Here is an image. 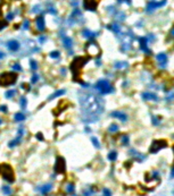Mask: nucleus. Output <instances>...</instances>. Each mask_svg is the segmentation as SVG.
<instances>
[{
    "mask_svg": "<svg viewBox=\"0 0 174 196\" xmlns=\"http://www.w3.org/2000/svg\"><path fill=\"white\" fill-rule=\"evenodd\" d=\"M7 47L10 51H13V52H16L18 49H19V43H18L16 40H12V41H9L8 44H7Z\"/></svg>",
    "mask_w": 174,
    "mask_h": 196,
    "instance_id": "4468645a",
    "label": "nucleus"
},
{
    "mask_svg": "<svg viewBox=\"0 0 174 196\" xmlns=\"http://www.w3.org/2000/svg\"><path fill=\"white\" fill-rule=\"evenodd\" d=\"M115 68H117V69H122V68H125L127 67V62L125 61H117V62H115Z\"/></svg>",
    "mask_w": 174,
    "mask_h": 196,
    "instance_id": "5701e85b",
    "label": "nucleus"
},
{
    "mask_svg": "<svg viewBox=\"0 0 174 196\" xmlns=\"http://www.w3.org/2000/svg\"><path fill=\"white\" fill-rule=\"evenodd\" d=\"M174 177V169H173V171H172V174H171V178H173Z\"/></svg>",
    "mask_w": 174,
    "mask_h": 196,
    "instance_id": "8fccbe9b",
    "label": "nucleus"
},
{
    "mask_svg": "<svg viewBox=\"0 0 174 196\" xmlns=\"http://www.w3.org/2000/svg\"><path fill=\"white\" fill-rule=\"evenodd\" d=\"M171 34H172V36H174V27L171 30Z\"/></svg>",
    "mask_w": 174,
    "mask_h": 196,
    "instance_id": "09e8293b",
    "label": "nucleus"
},
{
    "mask_svg": "<svg viewBox=\"0 0 174 196\" xmlns=\"http://www.w3.org/2000/svg\"><path fill=\"white\" fill-rule=\"evenodd\" d=\"M173 193H174V191H173Z\"/></svg>",
    "mask_w": 174,
    "mask_h": 196,
    "instance_id": "3c124183",
    "label": "nucleus"
},
{
    "mask_svg": "<svg viewBox=\"0 0 174 196\" xmlns=\"http://www.w3.org/2000/svg\"><path fill=\"white\" fill-rule=\"evenodd\" d=\"M65 93H66V91H65V90H59V91L55 92L54 94H51V95L49 96V98H48V101L54 100V99H56V98H58V96L63 95V94H65Z\"/></svg>",
    "mask_w": 174,
    "mask_h": 196,
    "instance_id": "412c9836",
    "label": "nucleus"
},
{
    "mask_svg": "<svg viewBox=\"0 0 174 196\" xmlns=\"http://www.w3.org/2000/svg\"><path fill=\"white\" fill-rule=\"evenodd\" d=\"M142 99H144V100H155V101L158 100V98H157L156 94L148 93V92H146V93H144V94H142Z\"/></svg>",
    "mask_w": 174,
    "mask_h": 196,
    "instance_id": "a211bd4d",
    "label": "nucleus"
},
{
    "mask_svg": "<svg viewBox=\"0 0 174 196\" xmlns=\"http://www.w3.org/2000/svg\"><path fill=\"white\" fill-rule=\"evenodd\" d=\"M1 189H2V193H4V194H6V195H10V194L13 193L12 188L9 187V186H6V185H5V186H2V188H1Z\"/></svg>",
    "mask_w": 174,
    "mask_h": 196,
    "instance_id": "cd10ccee",
    "label": "nucleus"
},
{
    "mask_svg": "<svg viewBox=\"0 0 174 196\" xmlns=\"http://www.w3.org/2000/svg\"><path fill=\"white\" fill-rule=\"evenodd\" d=\"M96 35H97L96 33H93V32H91V31H89V30H84V31H83V36H84V38H87V39H93Z\"/></svg>",
    "mask_w": 174,
    "mask_h": 196,
    "instance_id": "4be33fe9",
    "label": "nucleus"
},
{
    "mask_svg": "<svg viewBox=\"0 0 174 196\" xmlns=\"http://www.w3.org/2000/svg\"><path fill=\"white\" fill-rule=\"evenodd\" d=\"M30 67H31V69L33 70V71H35V70L38 69V62H36L34 59H31L30 60Z\"/></svg>",
    "mask_w": 174,
    "mask_h": 196,
    "instance_id": "c85d7f7f",
    "label": "nucleus"
},
{
    "mask_svg": "<svg viewBox=\"0 0 174 196\" xmlns=\"http://www.w3.org/2000/svg\"><path fill=\"white\" fill-rule=\"evenodd\" d=\"M156 59H157V61L159 62L161 67H164V66L166 65V62H167V56H166L165 53H163V52L158 53L157 57H156Z\"/></svg>",
    "mask_w": 174,
    "mask_h": 196,
    "instance_id": "ddd939ff",
    "label": "nucleus"
},
{
    "mask_svg": "<svg viewBox=\"0 0 174 196\" xmlns=\"http://www.w3.org/2000/svg\"><path fill=\"white\" fill-rule=\"evenodd\" d=\"M147 41H148V40L146 39V38H141V39L139 40L140 48H141V50H144V51H146V52H149L148 48H147Z\"/></svg>",
    "mask_w": 174,
    "mask_h": 196,
    "instance_id": "6ab92c4d",
    "label": "nucleus"
},
{
    "mask_svg": "<svg viewBox=\"0 0 174 196\" xmlns=\"http://www.w3.org/2000/svg\"><path fill=\"white\" fill-rule=\"evenodd\" d=\"M29 25H30L29 21H25V22H24V24H23V28H24V30H27V28H29Z\"/></svg>",
    "mask_w": 174,
    "mask_h": 196,
    "instance_id": "ea45409f",
    "label": "nucleus"
},
{
    "mask_svg": "<svg viewBox=\"0 0 174 196\" xmlns=\"http://www.w3.org/2000/svg\"><path fill=\"white\" fill-rule=\"evenodd\" d=\"M63 42H64V47H65L66 49H68V50L72 49V47H73V42H72V39H71V38H68V36H64V38H63Z\"/></svg>",
    "mask_w": 174,
    "mask_h": 196,
    "instance_id": "dca6fc26",
    "label": "nucleus"
},
{
    "mask_svg": "<svg viewBox=\"0 0 174 196\" xmlns=\"http://www.w3.org/2000/svg\"><path fill=\"white\" fill-rule=\"evenodd\" d=\"M21 142H22V135H19V134H18V136L16 137V138H15V140H13V141H10V142H9L8 146H9L10 148H12V147H15V146H16V145H18V144L21 143Z\"/></svg>",
    "mask_w": 174,
    "mask_h": 196,
    "instance_id": "f3484780",
    "label": "nucleus"
},
{
    "mask_svg": "<svg viewBox=\"0 0 174 196\" xmlns=\"http://www.w3.org/2000/svg\"><path fill=\"white\" fill-rule=\"evenodd\" d=\"M66 169L65 160L61 157H58L56 159V163H55V172L56 174H64Z\"/></svg>",
    "mask_w": 174,
    "mask_h": 196,
    "instance_id": "0eeeda50",
    "label": "nucleus"
},
{
    "mask_svg": "<svg viewBox=\"0 0 174 196\" xmlns=\"http://www.w3.org/2000/svg\"><path fill=\"white\" fill-rule=\"evenodd\" d=\"M152 122H154V125H158V124H159V121L157 120L156 117H152Z\"/></svg>",
    "mask_w": 174,
    "mask_h": 196,
    "instance_id": "c03bdc74",
    "label": "nucleus"
},
{
    "mask_svg": "<svg viewBox=\"0 0 174 196\" xmlns=\"http://www.w3.org/2000/svg\"><path fill=\"white\" fill-rule=\"evenodd\" d=\"M29 87H30V85H29V84H25V83L21 84V88H23V90H26V91H30L31 88H29Z\"/></svg>",
    "mask_w": 174,
    "mask_h": 196,
    "instance_id": "58836bf2",
    "label": "nucleus"
},
{
    "mask_svg": "<svg viewBox=\"0 0 174 196\" xmlns=\"http://www.w3.org/2000/svg\"><path fill=\"white\" fill-rule=\"evenodd\" d=\"M75 191V185L73 183H67L65 186V192L67 194H73Z\"/></svg>",
    "mask_w": 174,
    "mask_h": 196,
    "instance_id": "aec40b11",
    "label": "nucleus"
},
{
    "mask_svg": "<svg viewBox=\"0 0 174 196\" xmlns=\"http://www.w3.org/2000/svg\"><path fill=\"white\" fill-rule=\"evenodd\" d=\"M118 131V126L116 124H112L110 126L108 127V131L109 133H116Z\"/></svg>",
    "mask_w": 174,
    "mask_h": 196,
    "instance_id": "7c9ffc66",
    "label": "nucleus"
},
{
    "mask_svg": "<svg viewBox=\"0 0 174 196\" xmlns=\"http://www.w3.org/2000/svg\"><path fill=\"white\" fill-rule=\"evenodd\" d=\"M38 81H39V75L34 74L32 77H31V83H32V84H35Z\"/></svg>",
    "mask_w": 174,
    "mask_h": 196,
    "instance_id": "f704fd0d",
    "label": "nucleus"
},
{
    "mask_svg": "<svg viewBox=\"0 0 174 196\" xmlns=\"http://www.w3.org/2000/svg\"><path fill=\"white\" fill-rule=\"evenodd\" d=\"M108 28H110L112 31H114L115 33H120V31H121V27H120V25L118 24H113V25H109L108 26Z\"/></svg>",
    "mask_w": 174,
    "mask_h": 196,
    "instance_id": "a878e982",
    "label": "nucleus"
},
{
    "mask_svg": "<svg viewBox=\"0 0 174 196\" xmlns=\"http://www.w3.org/2000/svg\"><path fill=\"white\" fill-rule=\"evenodd\" d=\"M19 104L22 109H25L26 105H27V100H26L25 96H21V100H19Z\"/></svg>",
    "mask_w": 174,
    "mask_h": 196,
    "instance_id": "bb28decb",
    "label": "nucleus"
},
{
    "mask_svg": "<svg viewBox=\"0 0 174 196\" xmlns=\"http://www.w3.org/2000/svg\"><path fill=\"white\" fill-rule=\"evenodd\" d=\"M98 2L99 0H84V8L87 10H90V11H95L97 9V6H98Z\"/></svg>",
    "mask_w": 174,
    "mask_h": 196,
    "instance_id": "1a4fd4ad",
    "label": "nucleus"
},
{
    "mask_svg": "<svg viewBox=\"0 0 174 196\" xmlns=\"http://www.w3.org/2000/svg\"><path fill=\"white\" fill-rule=\"evenodd\" d=\"M4 57H5V53H4V52H1V51H0V59H2V58H4Z\"/></svg>",
    "mask_w": 174,
    "mask_h": 196,
    "instance_id": "de8ad7c7",
    "label": "nucleus"
},
{
    "mask_svg": "<svg viewBox=\"0 0 174 196\" xmlns=\"http://www.w3.org/2000/svg\"><path fill=\"white\" fill-rule=\"evenodd\" d=\"M12 68H13V69H15V70H17V71H22V70H23L22 66L19 65L18 62H14L13 65H12Z\"/></svg>",
    "mask_w": 174,
    "mask_h": 196,
    "instance_id": "2f4dec72",
    "label": "nucleus"
},
{
    "mask_svg": "<svg viewBox=\"0 0 174 196\" xmlns=\"http://www.w3.org/2000/svg\"><path fill=\"white\" fill-rule=\"evenodd\" d=\"M110 116L114 118H117V119H120V120L123 122H125L126 120H127V116H126L124 112H121V111H114V112H112Z\"/></svg>",
    "mask_w": 174,
    "mask_h": 196,
    "instance_id": "f8f14e48",
    "label": "nucleus"
},
{
    "mask_svg": "<svg viewBox=\"0 0 174 196\" xmlns=\"http://www.w3.org/2000/svg\"><path fill=\"white\" fill-rule=\"evenodd\" d=\"M51 188H52L51 184H46V185H43V186H41V187H40L39 192L41 193V194L46 195V194H48V193L51 191Z\"/></svg>",
    "mask_w": 174,
    "mask_h": 196,
    "instance_id": "2eb2a0df",
    "label": "nucleus"
},
{
    "mask_svg": "<svg viewBox=\"0 0 174 196\" xmlns=\"http://www.w3.org/2000/svg\"><path fill=\"white\" fill-rule=\"evenodd\" d=\"M59 56H60V52H59V51H57V50H55V51H52V52L49 53V57H50V58H54V59L58 58Z\"/></svg>",
    "mask_w": 174,
    "mask_h": 196,
    "instance_id": "473e14b6",
    "label": "nucleus"
},
{
    "mask_svg": "<svg viewBox=\"0 0 174 196\" xmlns=\"http://www.w3.org/2000/svg\"><path fill=\"white\" fill-rule=\"evenodd\" d=\"M14 119H15L16 121H23V120L25 119V116H24V113H22V112H17V113H15Z\"/></svg>",
    "mask_w": 174,
    "mask_h": 196,
    "instance_id": "393cba45",
    "label": "nucleus"
},
{
    "mask_svg": "<svg viewBox=\"0 0 174 196\" xmlns=\"http://www.w3.org/2000/svg\"><path fill=\"white\" fill-rule=\"evenodd\" d=\"M108 160L109 161H115L116 159H117V152L116 151H110V152L108 153Z\"/></svg>",
    "mask_w": 174,
    "mask_h": 196,
    "instance_id": "b1692460",
    "label": "nucleus"
},
{
    "mask_svg": "<svg viewBox=\"0 0 174 196\" xmlns=\"http://www.w3.org/2000/svg\"><path fill=\"white\" fill-rule=\"evenodd\" d=\"M102 195L104 196H112V192H110L109 189H107V188H104V189H102Z\"/></svg>",
    "mask_w": 174,
    "mask_h": 196,
    "instance_id": "4c0bfd02",
    "label": "nucleus"
},
{
    "mask_svg": "<svg viewBox=\"0 0 174 196\" xmlns=\"http://www.w3.org/2000/svg\"><path fill=\"white\" fill-rule=\"evenodd\" d=\"M165 4H166V0H163V1H159V2H157V1H150V2L147 5V11H148V13H151L152 10H155V9L158 8V7L164 6Z\"/></svg>",
    "mask_w": 174,
    "mask_h": 196,
    "instance_id": "9d476101",
    "label": "nucleus"
},
{
    "mask_svg": "<svg viewBox=\"0 0 174 196\" xmlns=\"http://www.w3.org/2000/svg\"><path fill=\"white\" fill-rule=\"evenodd\" d=\"M95 88L99 92L100 94H109L114 92V87L107 79H99L95 85Z\"/></svg>",
    "mask_w": 174,
    "mask_h": 196,
    "instance_id": "20e7f679",
    "label": "nucleus"
},
{
    "mask_svg": "<svg viewBox=\"0 0 174 196\" xmlns=\"http://www.w3.org/2000/svg\"><path fill=\"white\" fill-rule=\"evenodd\" d=\"M35 25H36L38 31H40V32H43L44 31V28H46V23H44L43 15H40V16L36 17V19H35Z\"/></svg>",
    "mask_w": 174,
    "mask_h": 196,
    "instance_id": "9b49d317",
    "label": "nucleus"
},
{
    "mask_svg": "<svg viewBox=\"0 0 174 196\" xmlns=\"http://www.w3.org/2000/svg\"><path fill=\"white\" fill-rule=\"evenodd\" d=\"M91 141H92V144H93V145H95V146H96L97 148H99V147H100V144H99V142H98V140H97L96 137H92Z\"/></svg>",
    "mask_w": 174,
    "mask_h": 196,
    "instance_id": "c9c22d12",
    "label": "nucleus"
},
{
    "mask_svg": "<svg viewBox=\"0 0 174 196\" xmlns=\"http://www.w3.org/2000/svg\"><path fill=\"white\" fill-rule=\"evenodd\" d=\"M0 111H2V112H7V107L6 105H2V107H0Z\"/></svg>",
    "mask_w": 174,
    "mask_h": 196,
    "instance_id": "37998d69",
    "label": "nucleus"
},
{
    "mask_svg": "<svg viewBox=\"0 0 174 196\" xmlns=\"http://www.w3.org/2000/svg\"><path fill=\"white\" fill-rule=\"evenodd\" d=\"M44 40H46V38H44V36H41V38L39 39V41H41V43H43Z\"/></svg>",
    "mask_w": 174,
    "mask_h": 196,
    "instance_id": "49530a36",
    "label": "nucleus"
},
{
    "mask_svg": "<svg viewBox=\"0 0 174 196\" xmlns=\"http://www.w3.org/2000/svg\"><path fill=\"white\" fill-rule=\"evenodd\" d=\"M1 174L6 181L8 183H14L15 181V174H14V170L13 168L9 166L8 163H4L1 166Z\"/></svg>",
    "mask_w": 174,
    "mask_h": 196,
    "instance_id": "39448f33",
    "label": "nucleus"
},
{
    "mask_svg": "<svg viewBox=\"0 0 174 196\" xmlns=\"http://www.w3.org/2000/svg\"><path fill=\"white\" fill-rule=\"evenodd\" d=\"M88 61H89V58H88V57H76V58H74V60L71 62L70 69H71V71H72L73 79H74L75 82L81 83V81H80L81 70H82L83 66L85 65Z\"/></svg>",
    "mask_w": 174,
    "mask_h": 196,
    "instance_id": "f03ea898",
    "label": "nucleus"
},
{
    "mask_svg": "<svg viewBox=\"0 0 174 196\" xmlns=\"http://www.w3.org/2000/svg\"><path fill=\"white\" fill-rule=\"evenodd\" d=\"M104 100L91 93H80V105L84 122H92L98 120L102 113Z\"/></svg>",
    "mask_w": 174,
    "mask_h": 196,
    "instance_id": "f257e3e1",
    "label": "nucleus"
},
{
    "mask_svg": "<svg viewBox=\"0 0 174 196\" xmlns=\"http://www.w3.org/2000/svg\"><path fill=\"white\" fill-rule=\"evenodd\" d=\"M48 10H49V13H51V14H56V9H55V8H52V7H50V8H49Z\"/></svg>",
    "mask_w": 174,
    "mask_h": 196,
    "instance_id": "a18cd8bd",
    "label": "nucleus"
},
{
    "mask_svg": "<svg viewBox=\"0 0 174 196\" xmlns=\"http://www.w3.org/2000/svg\"><path fill=\"white\" fill-rule=\"evenodd\" d=\"M92 194H93L92 189H85V191H83V196H91Z\"/></svg>",
    "mask_w": 174,
    "mask_h": 196,
    "instance_id": "e433bc0d",
    "label": "nucleus"
},
{
    "mask_svg": "<svg viewBox=\"0 0 174 196\" xmlns=\"http://www.w3.org/2000/svg\"><path fill=\"white\" fill-rule=\"evenodd\" d=\"M85 52L88 53V56L90 57H97L99 56L100 53V48L99 45L97 44L96 41H89L87 44H85Z\"/></svg>",
    "mask_w": 174,
    "mask_h": 196,
    "instance_id": "423d86ee",
    "label": "nucleus"
},
{
    "mask_svg": "<svg viewBox=\"0 0 174 196\" xmlns=\"http://www.w3.org/2000/svg\"><path fill=\"white\" fill-rule=\"evenodd\" d=\"M18 76L15 71H5L2 74H0V86L7 87L17 82Z\"/></svg>",
    "mask_w": 174,
    "mask_h": 196,
    "instance_id": "7ed1b4c3",
    "label": "nucleus"
},
{
    "mask_svg": "<svg viewBox=\"0 0 174 196\" xmlns=\"http://www.w3.org/2000/svg\"><path fill=\"white\" fill-rule=\"evenodd\" d=\"M13 18H14V14L10 13V14H8V15H7V21H12Z\"/></svg>",
    "mask_w": 174,
    "mask_h": 196,
    "instance_id": "79ce46f5",
    "label": "nucleus"
},
{
    "mask_svg": "<svg viewBox=\"0 0 174 196\" xmlns=\"http://www.w3.org/2000/svg\"><path fill=\"white\" fill-rule=\"evenodd\" d=\"M36 138L40 141H43V135H42L41 133H38V134H36Z\"/></svg>",
    "mask_w": 174,
    "mask_h": 196,
    "instance_id": "a19ab883",
    "label": "nucleus"
},
{
    "mask_svg": "<svg viewBox=\"0 0 174 196\" xmlns=\"http://www.w3.org/2000/svg\"><path fill=\"white\" fill-rule=\"evenodd\" d=\"M121 141H122L123 145H127V144H129V136H127V135H123L122 138H121Z\"/></svg>",
    "mask_w": 174,
    "mask_h": 196,
    "instance_id": "72a5a7b5",
    "label": "nucleus"
},
{
    "mask_svg": "<svg viewBox=\"0 0 174 196\" xmlns=\"http://www.w3.org/2000/svg\"><path fill=\"white\" fill-rule=\"evenodd\" d=\"M16 94V90H9V91L6 92V98L7 99H12V98H14V95Z\"/></svg>",
    "mask_w": 174,
    "mask_h": 196,
    "instance_id": "c756f323",
    "label": "nucleus"
},
{
    "mask_svg": "<svg viewBox=\"0 0 174 196\" xmlns=\"http://www.w3.org/2000/svg\"><path fill=\"white\" fill-rule=\"evenodd\" d=\"M165 146H166V142H165V141H155V142L152 143L151 147H150V153L158 152L161 148L165 147Z\"/></svg>",
    "mask_w": 174,
    "mask_h": 196,
    "instance_id": "6e6552de",
    "label": "nucleus"
}]
</instances>
